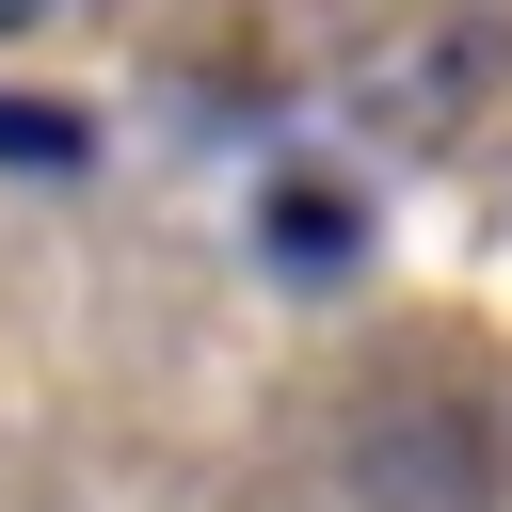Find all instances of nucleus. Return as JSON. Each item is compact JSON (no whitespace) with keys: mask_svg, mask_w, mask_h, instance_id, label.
Returning <instances> with one entry per match:
<instances>
[{"mask_svg":"<svg viewBox=\"0 0 512 512\" xmlns=\"http://www.w3.org/2000/svg\"><path fill=\"white\" fill-rule=\"evenodd\" d=\"M512 48H496V16H432V32H400V48H368L352 80H336V112L352 128H384V144H448L464 112H480V80H496Z\"/></svg>","mask_w":512,"mask_h":512,"instance_id":"nucleus-1","label":"nucleus"},{"mask_svg":"<svg viewBox=\"0 0 512 512\" xmlns=\"http://www.w3.org/2000/svg\"><path fill=\"white\" fill-rule=\"evenodd\" d=\"M272 256H288V272H336V256H352V208H336V192H272Z\"/></svg>","mask_w":512,"mask_h":512,"instance_id":"nucleus-2","label":"nucleus"},{"mask_svg":"<svg viewBox=\"0 0 512 512\" xmlns=\"http://www.w3.org/2000/svg\"><path fill=\"white\" fill-rule=\"evenodd\" d=\"M0 160H80V128H64L48 96H0Z\"/></svg>","mask_w":512,"mask_h":512,"instance_id":"nucleus-3","label":"nucleus"},{"mask_svg":"<svg viewBox=\"0 0 512 512\" xmlns=\"http://www.w3.org/2000/svg\"><path fill=\"white\" fill-rule=\"evenodd\" d=\"M48 16H64V0H0V32H48Z\"/></svg>","mask_w":512,"mask_h":512,"instance_id":"nucleus-4","label":"nucleus"}]
</instances>
